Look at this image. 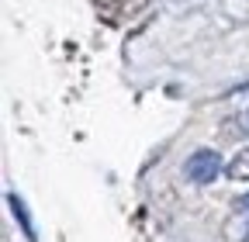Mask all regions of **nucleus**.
I'll use <instances>...</instances> for the list:
<instances>
[{"mask_svg": "<svg viewBox=\"0 0 249 242\" xmlns=\"http://www.w3.org/2000/svg\"><path fill=\"white\" fill-rule=\"evenodd\" d=\"M222 170H225L222 166V156H218L214 149H197V153L187 156V163H183L187 180H194V184H211Z\"/></svg>", "mask_w": 249, "mask_h": 242, "instance_id": "1", "label": "nucleus"}, {"mask_svg": "<svg viewBox=\"0 0 249 242\" xmlns=\"http://www.w3.org/2000/svg\"><path fill=\"white\" fill-rule=\"evenodd\" d=\"M7 204H11V211H14V218L21 222V228H24V235H28V242H38V235H35V225H31V211H28V204L21 201V194H7Z\"/></svg>", "mask_w": 249, "mask_h": 242, "instance_id": "2", "label": "nucleus"}, {"mask_svg": "<svg viewBox=\"0 0 249 242\" xmlns=\"http://www.w3.org/2000/svg\"><path fill=\"white\" fill-rule=\"evenodd\" d=\"M225 173L232 180H249V149H242V153L232 156V163L225 166Z\"/></svg>", "mask_w": 249, "mask_h": 242, "instance_id": "3", "label": "nucleus"}, {"mask_svg": "<svg viewBox=\"0 0 249 242\" xmlns=\"http://www.w3.org/2000/svg\"><path fill=\"white\" fill-rule=\"evenodd\" d=\"M232 104H239V107H242V111H239V125L249 132V83H246V86H239L235 94H232Z\"/></svg>", "mask_w": 249, "mask_h": 242, "instance_id": "4", "label": "nucleus"}]
</instances>
